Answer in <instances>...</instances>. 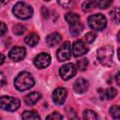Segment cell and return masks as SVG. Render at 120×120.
<instances>
[{
    "mask_svg": "<svg viewBox=\"0 0 120 120\" xmlns=\"http://www.w3.org/2000/svg\"><path fill=\"white\" fill-rule=\"evenodd\" d=\"M88 24L89 26L97 31L103 30L107 25V20L102 14H94L88 17Z\"/></svg>",
    "mask_w": 120,
    "mask_h": 120,
    "instance_id": "4",
    "label": "cell"
},
{
    "mask_svg": "<svg viewBox=\"0 0 120 120\" xmlns=\"http://www.w3.org/2000/svg\"><path fill=\"white\" fill-rule=\"evenodd\" d=\"M65 20H66L69 24H71V23H74V22H79L80 16H79L78 14H76V13L69 12V13H67V14L65 15Z\"/></svg>",
    "mask_w": 120,
    "mask_h": 120,
    "instance_id": "20",
    "label": "cell"
},
{
    "mask_svg": "<svg viewBox=\"0 0 120 120\" xmlns=\"http://www.w3.org/2000/svg\"><path fill=\"white\" fill-rule=\"evenodd\" d=\"M88 88V82L83 78H79L75 81L73 84V89L78 94L84 93Z\"/></svg>",
    "mask_w": 120,
    "mask_h": 120,
    "instance_id": "12",
    "label": "cell"
},
{
    "mask_svg": "<svg viewBox=\"0 0 120 120\" xmlns=\"http://www.w3.org/2000/svg\"><path fill=\"white\" fill-rule=\"evenodd\" d=\"M44 1H50V0H44Z\"/></svg>",
    "mask_w": 120,
    "mask_h": 120,
    "instance_id": "38",
    "label": "cell"
},
{
    "mask_svg": "<svg viewBox=\"0 0 120 120\" xmlns=\"http://www.w3.org/2000/svg\"><path fill=\"white\" fill-rule=\"evenodd\" d=\"M71 47H70V43L68 41H66L64 42L60 48L57 50V52H56V56H57V59L61 62L63 61H66V60H68L71 56Z\"/></svg>",
    "mask_w": 120,
    "mask_h": 120,
    "instance_id": "7",
    "label": "cell"
},
{
    "mask_svg": "<svg viewBox=\"0 0 120 120\" xmlns=\"http://www.w3.org/2000/svg\"><path fill=\"white\" fill-rule=\"evenodd\" d=\"M41 14H42V16L44 17V18H48V10H47V8H44V7H42V8H41Z\"/></svg>",
    "mask_w": 120,
    "mask_h": 120,
    "instance_id": "31",
    "label": "cell"
},
{
    "mask_svg": "<svg viewBox=\"0 0 120 120\" xmlns=\"http://www.w3.org/2000/svg\"><path fill=\"white\" fill-rule=\"evenodd\" d=\"M7 26H6V24L4 23V22H1V28H0V35L1 36H4L5 35V33L7 32Z\"/></svg>",
    "mask_w": 120,
    "mask_h": 120,
    "instance_id": "30",
    "label": "cell"
},
{
    "mask_svg": "<svg viewBox=\"0 0 120 120\" xmlns=\"http://www.w3.org/2000/svg\"><path fill=\"white\" fill-rule=\"evenodd\" d=\"M68 96V91L64 87L56 88L52 93V100L56 105H61L65 102Z\"/></svg>",
    "mask_w": 120,
    "mask_h": 120,
    "instance_id": "10",
    "label": "cell"
},
{
    "mask_svg": "<svg viewBox=\"0 0 120 120\" xmlns=\"http://www.w3.org/2000/svg\"><path fill=\"white\" fill-rule=\"evenodd\" d=\"M117 95V91L115 88L113 87H110L108 89H106L105 91H103L102 95H101V98L102 99H112L116 97Z\"/></svg>",
    "mask_w": 120,
    "mask_h": 120,
    "instance_id": "17",
    "label": "cell"
},
{
    "mask_svg": "<svg viewBox=\"0 0 120 120\" xmlns=\"http://www.w3.org/2000/svg\"><path fill=\"white\" fill-rule=\"evenodd\" d=\"M58 4L64 8H69L72 4V0H57Z\"/></svg>",
    "mask_w": 120,
    "mask_h": 120,
    "instance_id": "29",
    "label": "cell"
},
{
    "mask_svg": "<svg viewBox=\"0 0 120 120\" xmlns=\"http://www.w3.org/2000/svg\"><path fill=\"white\" fill-rule=\"evenodd\" d=\"M94 3L96 8L105 9L112 4V0H94Z\"/></svg>",
    "mask_w": 120,
    "mask_h": 120,
    "instance_id": "19",
    "label": "cell"
},
{
    "mask_svg": "<svg viewBox=\"0 0 120 120\" xmlns=\"http://www.w3.org/2000/svg\"><path fill=\"white\" fill-rule=\"evenodd\" d=\"M83 118L86 120H95L98 118V115L93 110H85L83 112Z\"/></svg>",
    "mask_w": 120,
    "mask_h": 120,
    "instance_id": "24",
    "label": "cell"
},
{
    "mask_svg": "<svg viewBox=\"0 0 120 120\" xmlns=\"http://www.w3.org/2000/svg\"><path fill=\"white\" fill-rule=\"evenodd\" d=\"M71 52H72L74 57L82 56L83 54H85L88 52V47L82 40H77L73 43L72 48H71Z\"/></svg>",
    "mask_w": 120,
    "mask_h": 120,
    "instance_id": "9",
    "label": "cell"
},
{
    "mask_svg": "<svg viewBox=\"0 0 120 120\" xmlns=\"http://www.w3.org/2000/svg\"><path fill=\"white\" fill-rule=\"evenodd\" d=\"M88 66V60L86 58H82L77 61V68L80 70H84Z\"/></svg>",
    "mask_w": 120,
    "mask_h": 120,
    "instance_id": "25",
    "label": "cell"
},
{
    "mask_svg": "<svg viewBox=\"0 0 120 120\" xmlns=\"http://www.w3.org/2000/svg\"><path fill=\"white\" fill-rule=\"evenodd\" d=\"M25 32V27L21 25V24H17L15 26H13V33L15 35H22Z\"/></svg>",
    "mask_w": 120,
    "mask_h": 120,
    "instance_id": "26",
    "label": "cell"
},
{
    "mask_svg": "<svg viewBox=\"0 0 120 120\" xmlns=\"http://www.w3.org/2000/svg\"><path fill=\"white\" fill-rule=\"evenodd\" d=\"M25 54H26V51L24 48L22 47H19V46H16V47H13L10 51H9V58L12 59L13 61H21L22 60L24 57H25Z\"/></svg>",
    "mask_w": 120,
    "mask_h": 120,
    "instance_id": "11",
    "label": "cell"
},
{
    "mask_svg": "<svg viewBox=\"0 0 120 120\" xmlns=\"http://www.w3.org/2000/svg\"><path fill=\"white\" fill-rule=\"evenodd\" d=\"M76 72H77V67L72 63L66 64V65L62 66L59 69V74H60L61 78L66 81L71 79L76 74Z\"/></svg>",
    "mask_w": 120,
    "mask_h": 120,
    "instance_id": "6",
    "label": "cell"
},
{
    "mask_svg": "<svg viewBox=\"0 0 120 120\" xmlns=\"http://www.w3.org/2000/svg\"><path fill=\"white\" fill-rule=\"evenodd\" d=\"M0 76H1V85H4L6 83V81H5V77H4L3 72L0 73Z\"/></svg>",
    "mask_w": 120,
    "mask_h": 120,
    "instance_id": "33",
    "label": "cell"
},
{
    "mask_svg": "<svg viewBox=\"0 0 120 120\" xmlns=\"http://www.w3.org/2000/svg\"><path fill=\"white\" fill-rule=\"evenodd\" d=\"M22 117L24 120H38V119H40L39 115L35 111H25V112H22Z\"/></svg>",
    "mask_w": 120,
    "mask_h": 120,
    "instance_id": "18",
    "label": "cell"
},
{
    "mask_svg": "<svg viewBox=\"0 0 120 120\" xmlns=\"http://www.w3.org/2000/svg\"><path fill=\"white\" fill-rule=\"evenodd\" d=\"M111 19L112 20L113 22L119 23L120 22V8H115L110 12Z\"/></svg>",
    "mask_w": 120,
    "mask_h": 120,
    "instance_id": "21",
    "label": "cell"
},
{
    "mask_svg": "<svg viewBox=\"0 0 120 120\" xmlns=\"http://www.w3.org/2000/svg\"><path fill=\"white\" fill-rule=\"evenodd\" d=\"M97 57L99 63L104 67H111L112 65L113 48L111 45H105L98 50Z\"/></svg>",
    "mask_w": 120,
    "mask_h": 120,
    "instance_id": "2",
    "label": "cell"
},
{
    "mask_svg": "<svg viewBox=\"0 0 120 120\" xmlns=\"http://www.w3.org/2000/svg\"><path fill=\"white\" fill-rule=\"evenodd\" d=\"M115 82H117V84L120 86V71L119 72H117L116 73V75H115Z\"/></svg>",
    "mask_w": 120,
    "mask_h": 120,
    "instance_id": "32",
    "label": "cell"
},
{
    "mask_svg": "<svg viewBox=\"0 0 120 120\" xmlns=\"http://www.w3.org/2000/svg\"><path fill=\"white\" fill-rule=\"evenodd\" d=\"M4 61H5V56H4L3 53H1V62H0V64L2 65V64L4 63Z\"/></svg>",
    "mask_w": 120,
    "mask_h": 120,
    "instance_id": "34",
    "label": "cell"
},
{
    "mask_svg": "<svg viewBox=\"0 0 120 120\" xmlns=\"http://www.w3.org/2000/svg\"><path fill=\"white\" fill-rule=\"evenodd\" d=\"M62 118H63V116L57 112H54L53 113H52L46 117V119H52V120H60Z\"/></svg>",
    "mask_w": 120,
    "mask_h": 120,
    "instance_id": "28",
    "label": "cell"
},
{
    "mask_svg": "<svg viewBox=\"0 0 120 120\" xmlns=\"http://www.w3.org/2000/svg\"><path fill=\"white\" fill-rule=\"evenodd\" d=\"M8 1H9V0H1V2H2V4H3V5L7 4V3L8 2Z\"/></svg>",
    "mask_w": 120,
    "mask_h": 120,
    "instance_id": "35",
    "label": "cell"
},
{
    "mask_svg": "<svg viewBox=\"0 0 120 120\" xmlns=\"http://www.w3.org/2000/svg\"><path fill=\"white\" fill-rule=\"evenodd\" d=\"M24 41H25V43H26L27 45H29V46H31V47H34V46H36V45L38 43V41H39V37H38V34L32 33V34L26 36V38H24Z\"/></svg>",
    "mask_w": 120,
    "mask_h": 120,
    "instance_id": "16",
    "label": "cell"
},
{
    "mask_svg": "<svg viewBox=\"0 0 120 120\" xmlns=\"http://www.w3.org/2000/svg\"><path fill=\"white\" fill-rule=\"evenodd\" d=\"M118 58H119V60H120V48L118 49Z\"/></svg>",
    "mask_w": 120,
    "mask_h": 120,
    "instance_id": "37",
    "label": "cell"
},
{
    "mask_svg": "<svg viewBox=\"0 0 120 120\" xmlns=\"http://www.w3.org/2000/svg\"><path fill=\"white\" fill-rule=\"evenodd\" d=\"M20 105H21V102L16 98L3 96L0 98V107L6 111L14 112L20 108Z\"/></svg>",
    "mask_w": 120,
    "mask_h": 120,
    "instance_id": "5",
    "label": "cell"
},
{
    "mask_svg": "<svg viewBox=\"0 0 120 120\" xmlns=\"http://www.w3.org/2000/svg\"><path fill=\"white\" fill-rule=\"evenodd\" d=\"M82 8L83 11H85V12L92 10L94 8H96V7H95V3H94V0H85V1L82 3Z\"/></svg>",
    "mask_w": 120,
    "mask_h": 120,
    "instance_id": "23",
    "label": "cell"
},
{
    "mask_svg": "<svg viewBox=\"0 0 120 120\" xmlns=\"http://www.w3.org/2000/svg\"><path fill=\"white\" fill-rule=\"evenodd\" d=\"M34 84H35L34 78L30 73L26 71L20 72L14 80V85L16 89L22 92L30 89L31 87H33Z\"/></svg>",
    "mask_w": 120,
    "mask_h": 120,
    "instance_id": "1",
    "label": "cell"
},
{
    "mask_svg": "<svg viewBox=\"0 0 120 120\" xmlns=\"http://www.w3.org/2000/svg\"><path fill=\"white\" fill-rule=\"evenodd\" d=\"M84 39H85V41L87 43H92L96 39V34L93 33V32H88L87 34H85Z\"/></svg>",
    "mask_w": 120,
    "mask_h": 120,
    "instance_id": "27",
    "label": "cell"
},
{
    "mask_svg": "<svg viewBox=\"0 0 120 120\" xmlns=\"http://www.w3.org/2000/svg\"><path fill=\"white\" fill-rule=\"evenodd\" d=\"M117 40L120 42V32H118V34H117Z\"/></svg>",
    "mask_w": 120,
    "mask_h": 120,
    "instance_id": "36",
    "label": "cell"
},
{
    "mask_svg": "<svg viewBox=\"0 0 120 120\" xmlns=\"http://www.w3.org/2000/svg\"><path fill=\"white\" fill-rule=\"evenodd\" d=\"M61 35L59 33H52L50 35L47 36L46 38V43L49 47H54L55 45H57L60 41H61Z\"/></svg>",
    "mask_w": 120,
    "mask_h": 120,
    "instance_id": "14",
    "label": "cell"
},
{
    "mask_svg": "<svg viewBox=\"0 0 120 120\" xmlns=\"http://www.w3.org/2000/svg\"><path fill=\"white\" fill-rule=\"evenodd\" d=\"M83 29V25L80 22H74V23H71L69 25V32L72 36L74 37H77L79 36L82 31Z\"/></svg>",
    "mask_w": 120,
    "mask_h": 120,
    "instance_id": "15",
    "label": "cell"
},
{
    "mask_svg": "<svg viewBox=\"0 0 120 120\" xmlns=\"http://www.w3.org/2000/svg\"><path fill=\"white\" fill-rule=\"evenodd\" d=\"M12 12L17 18L21 20H27L33 16L34 10H33V8L27 5L26 3L18 2L14 5L12 8Z\"/></svg>",
    "mask_w": 120,
    "mask_h": 120,
    "instance_id": "3",
    "label": "cell"
},
{
    "mask_svg": "<svg viewBox=\"0 0 120 120\" xmlns=\"http://www.w3.org/2000/svg\"><path fill=\"white\" fill-rule=\"evenodd\" d=\"M41 98V95L38 92H32L24 97V103L27 106H33L35 105Z\"/></svg>",
    "mask_w": 120,
    "mask_h": 120,
    "instance_id": "13",
    "label": "cell"
},
{
    "mask_svg": "<svg viewBox=\"0 0 120 120\" xmlns=\"http://www.w3.org/2000/svg\"><path fill=\"white\" fill-rule=\"evenodd\" d=\"M109 112L112 116V118L120 119V107L119 106H116V105L112 106L109 110Z\"/></svg>",
    "mask_w": 120,
    "mask_h": 120,
    "instance_id": "22",
    "label": "cell"
},
{
    "mask_svg": "<svg viewBox=\"0 0 120 120\" xmlns=\"http://www.w3.org/2000/svg\"><path fill=\"white\" fill-rule=\"evenodd\" d=\"M51 63V56L46 52H41L34 58V64L38 68H45Z\"/></svg>",
    "mask_w": 120,
    "mask_h": 120,
    "instance_id": "8",
    "label": "cell"
}]
</instances>
